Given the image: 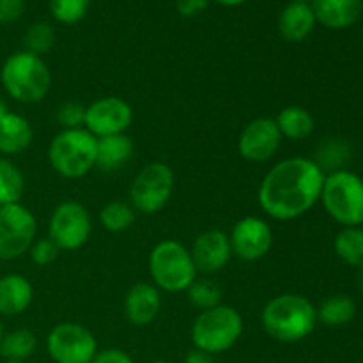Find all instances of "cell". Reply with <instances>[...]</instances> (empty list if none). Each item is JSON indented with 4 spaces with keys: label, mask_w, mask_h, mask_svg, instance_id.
Segmentation results:
<instances>
[{
    "label": "cell",
    "mask_w": 363,
    "mask_h": 363,
    "mask_svg": "<svg viewBox=\"0 0 363 363\" xmlns=\"http://www.w3.org/2000/svg\"><path fill=\"white\" fill-rule=\"evenodd\" d=\"M188 301L194 305L199 311H209V308L216 307V305L222 303V289L216 286L213 280L209 279H195V282L191 284L186 289Z\"/></svg>",
    "instance_id": "30"
},
{
    "label": "cell",
    "mask_w": 363,
    "mask_h": 363,
    "mask_svg": "<svg viewBox=\"0 0 363 363\" xmlns=\"http://www.w3.org/2000/svg\"><path fill=\"white\" fill-rule=\"evenodd\" d=\"M261 325L272 339L294 344L307 339L318 325V311L308 298L301 294H279L264 305Z\"/></svg>",
    "instance_id": "2"
},
{
    "label": "cell",
    "mask_w": 363,
    "mask_h": 363,
    "mask_svg": "<svg viewBox=\"0 0 363 363\" xmlns=\"http://www.w3.org/2000/svg\"><path fill=\"white\" fill-rule=\"evenodd\" d=\"M273 119H275L282 138H287V140L300 142L314 133L315 121L305 106L289 105L280 110Z\"/></svg>",
    "instance_id": "22"
},
{
    "label": "cell",
    "mask_w": 363,
    "mask_h": 363,
    "mask_svg": "<svg viewBox=\"0 0 363 363\" xmlns=\"http://www.w3.org/2000/svg\"><path fill=\"white\" fill-rule=\"evenodd\" d=\"M293 2H303V4H311L312 0H293Z\"/></svg>",
    "instance_id": "41"
},
{
    "label": "cell",
    "mask_w": 363,
    "mask_h": 363,
    "mask_svg": "<svg viewBox=\"0 0 363 363\" xmlns=\"http://www.w3.org/2000/svg\"><path fill=\"white\" fill-rule=\"evenodd\" d=\"M351 158V147L344 138H326L318 149V158L314 160L323 172L342 170Z\"/></svg>",
    "instance_id": "28"
},
{
    "label": "cell",
    "mask_w": 363,
    "mask_h": 363,
    "mask_svg": "<svg viewBox=\"0 0 363 363\" xmlns=\"http://www.w3.org/2000/svg\"><path fill=\"white\" fill-rule=\"evenodd\" d=\"M53 45H55V28L48 21H35L23 35V50L34 55H45L53 48Z\"/></svg>",
    "instance_id": "29"
},
{
    "label": "cell",
    "mask_w": 363,
    "mask_h": 363,
    "mask_svg": "<svg viewBox=\"0 0 363 363\" xmlns=\"http://www.w3.org/2000/svg\"><path fill=\"white\" fill-rule=\"evenodd\" d=\"M183 363H216V360L213 354L206 353V351H201V350H195L194 347V350L184 357Z\"/></svg>",
    "instance_id": "37"
},
{
    "label": "cell",
    "mask_w": 363,
    "mask_h": 363,
    "mask_svg": "<svg viewBox=\"0 0 363 363\" xmlns=\"http://www.w3.org/2000/svg\"><path fill=\"white\" fill-rule=\"evenodd\" d=\"M34 140V130L27 117L7 112L0 119V155L4 158L21 155Z\"/></svg>",
    "instance_id": "19"
},
{
    "label": "cell",
    "mask_w": 363,
    "mask_h": 363,
    "mask_svg": "<svg viewBox=\"0 0 363 363\" xmlns=\"http://www.w3.org/2000/svg\"><path fill=\"white\" fill-rule=\"evenodd\" d=\"M46 351L55 363H91L98 353V340L80 323H59L46 337Z\"/></svg>",
    "instance_id": "11"
},
{
    "label": "cell",
    "mask_w": 363,
    "mask_h": 363,
    "mask_svg": "<svg viewBox=\"0 0 363 363\" xmlns=\"http://www.w3.org/2000/svg\"><path fill=\"white\" fill-rule=\"evenodd\" d=\"M315 311H318V323H323L330 328H337V326H346L353 321L357 315V303L353 298L346 294H337L323 301Z\"/></svg>",
    "instance_id": "23"
},
{
    "label": "cell",
    "mask_w": 363,
    "mask_h": 363,
    "mask_svg": "<svg viewBox=\"0 0 363 363\" xmlns=\"http://www.w3.org/2000/svg\"><path fill=\"white\" fill-rule=\"evenodd\" d=\"M149 273L160 291L176 294L186 293L199 277L190 248L176 240H165L155 245L149 254Z\"/></svg>",
    "instance_id": "4"
},
{
    "label": "cell",
    "mask_w": 363,
    "mask_h": 363,
    "mask_svg": "<svg viewBox=\"0 0 363 363\" xmlns=\"http://www.w3.org/2000/svg\"><path fill=\"white\" fill-rule=\"evenodd\" d=\"M91 363H135V362L126 351L117 350V347H110V350L98 351L94 360Z\"/></svg>",
    "instance_id": "35"
},
{
    "label": "cell",
    "mask_w": 363,
    "mask_h": 363,
    "mask_svg": "<svg viewBox=\"0 0 363 363\" xmlns=\"http://www.w3.org/2000/svg\"><path fill=\"white\" fill-rule=\"evenodd\" d=\"M59 247H57L48 236H45L35 238L30 250H28V255H30V261L34 262L35 266L45 268V266H50L57 257H59Z\"/></svg>",
    "instance_id": "32"
},
{
    "label": "cell",
    "mask_w": 363,
    "mask_h": 363,
    "mask_svg": "<svg viewBox=\"0 0 363 363\" xmlns=\"http://www.w3.org/2000/svg\"><path fill=\"white\" fill-rule=\"evenodd\" d=\"M325 176L312 158L293 156L280 160L259 184V206L269 218L279 222L300 218L321 199Z\"/></svg>",
    "instance_id": "1"
},
{
    "label": "cell",
    "mask_w": 363,
    "mask_h": 363,
    "mask_svg": "<svg viewBox=\"0 0 363 363\" xmlns=\"http://www.w3.org/2000/svg\"><path fill=\"white\" fill-rule=\"evenodd\" d=\"M91 0H50V13L59 23L74 25L85 18Z\"/></svg>",
    "instance_id": "31"
},
{
    "label": "cell",
    "mask_w": 363,
    "mask_h": 363,
    "mask_svg": "<svg viewBox=\"0 0 363 363\" xmlns=\"http://www.w3.org/2000/svg\"><path fill=\"white\" fill-rule=\"evenodd\" d=\"M35 238L38 222L27 206H0V261H16L28 254Z\"/></svg>",
    "instance_id": "9"
},
{
    "label": "cell",
    "mask_w": 363,
    "mask_h": 363,
    "mask_svg": "<svg viewBox=\"0 0 363 363\" xmlns=\"http://www.w3.org/2000/svg\"><path fill=\"white\" fill-rule=\"evenodd\" d=\"M149 363H169V362H165V360H155V362H149Z\"/></svg>",
    "instance_id": "42"
},
{
    "label": "cell",
    "mask_w": 363,
    "mask_h": 363,
    "mask_svg": "<svg viewBox=\"0 0 363 363\" xmlns=\"http://www.w3.org/2000/svg\"><path fill=\"white\" fill-rule=\"evenodd\" d=\"M133 123V108L117 96H106L85 106L84 128L96 138L126 133Z\"/></svg>",
    "instance_id": "12"
},
{
    "label": "cell",
    "mask_w": 363,
    "mask_h": 363,
    "mask_svg": "<svg viewBox=\"0 0 363 363\" xmlns=\"http://www.w3.org/2000/svg\"><path fill=\"white\" fill-rule=\"evenodd\" d=\"M243 335V318L234 307L220 303L202 311L191 325V342L195 350L220 354L233 350Z\"/></svg>",
    "instance_id": "6"
},
{
    "label": "cell",
    "mask_w": 363,
    "mask_h": 363,
    "mask_svg": "<svg viewBox=\"0 0 363 363\" xmlns=\"http://www.w3.org/2000/svg\"><path fill=\"white\" fill-rule=\"evenodd\" d=\"M34 287L27 277L7 273L0 277V318H14L30 307Z\"/></svg>",
    "instance_id": "17"
},
{
    "label": "cell",
    "mask_w": 363,
    "mask_h": 363,
    "mask_svg": "<svg viewBox=\"0 0 363 363\" xmlns=\"http://www.w3.org/2000/svg\"><path fill=\"white\" fill-rule=\"evenodd\" d=\"M335 254L340 261L353 268H363V229L362 227H344L333 241Z\"/></svg>",
    "instance_id": "25"
},
{
    "label": "cell",
    "mask_w": 363,
    "mask_h": 363,
    "mask_svg": "<svg viewBox=\"0 0 363 363\" xmlns=\"http://www.w3.org/2000/svg\"><path fill=\"white\" fill-rule=\"evenodd\" d=\"M57 123L62 126V130H77L84 128L85 123V106L77 101H67L59 106L57 110Z\"/></svg>",
    "instance_id": "33"
},
{
    "label": "cell",
    "mask_w": 363,
    "mask_h": 363,
    "mask_svg": "<svg viewBox=\"0 0 363 363\" xmlns=\"http://www.w3.org/2000/svg\"><path fill=\"white\" fill-rule=\"evenodd\" d=\"M25 191V176L14 162L0 156V206L16 204Z\"/></svg>",
    "instance_id": "27"
},
{
    "label": "cell",
    "mask_w": 363,
    "mask_h": 363,
    "mask_svg": "<svg viewBox=\"0 0 363 363\" xmlns=\"http://www.w3.org/2000/svg\"><path fill=\"white\" fill-rule=\"evenodd\" d=\"M91 234L92 216L82 202L64 201L50 215L48 238L59 250H80L91 240Z\"/></svg>",
    "instance_id": "10"
},
{
    "label": "cell",
    "mask_w": 363,
    "mask_h": 363,
    "mask_svg": "<svg viewBox=\"0 0 363 363\" xmlns=\"http://www.w3.org/2000/svg\"><path fill=\"white\" fill-rule=\"evenodd\" d=\"M194 257L195 268L199 273L213 275L225 268L233 259V247H230L229 233L220 229L206 230L195 238L190 248Z\"/></svg>",
    "instance_id": "15"
},
{
    "label": "cell",
    "mask_w": 363,
    "mask_h": 363,
    "mask_svg": "<svg viewBox=\"0 0 363 363\" xmlns=\"http://www.w3.org/2000/svg\"><path fill=\"white\" fill-rule=\"evenodd\" d=\"M311 7L315 14V21L333 30H340L360 20L363 2L362 0H312Z\"/></svg>",
    "instance_id": "18"
},
{
    "label": "cell",
    "mask_w": 363,
    "mask_h": 363,
    "mask_svg": "<svg viewBox=\"0 0 363 363\" xmlns=\"http://www.w3.org/2000/svg\"><path fill=\"white\" fill-rule=\"evenodd\" d=\"M98 138L85 128L62 130L48 145V162L64 179H82L96 169Z\"/></svg>",
    "instance_id": "5"
},
{
    "label": "cell",
    "mask_w": 363,
    "mask_h": 363,
    "mask_svg": "<svg viewBox=\"0 0 363 363\" xmlns=\"http://www.w3.org/2000/svg\"><path fill=\"white\" fill-rule=\"evenodd\" d=\"M174 186L176 176L167 163H147L131 183L130 204L142 215H156L170 202Z\"/></svg>",
    "instance_id": "8"
},
{
    "label": "cell",
    "mask_w": 363,
    "mask_h": 363,
    "mask_svg": "<svg viewBox=\"0 0 363 363\" xmlns=\"http://www.w3.org/2000/svg\"><path fill=\"white\" fill-rule=\"evenodd\" d=\"M209 0H177L176 9L181 16H197L202 11H206Z\"/></svg>",
    "instance_id": "36"
},
{
    "label": "cell",
    "mask_w": 363,
    "mask_h": 363,
    "mask_svg": "<svg viewBox=\"0 0 363 363\" xmlns=\"http://www.w3.org/2000/svg\"><path fill=\"white\" fill-rule=\"evenodd\" d=\"M4 337V326H2V321H0V340H2Z\"/></svg>",
    "instance_id": "40"
},
{
    "label": "cell",
    "mask_w": 363,
    "mask_h": 363,
    "mask_svg": "<svg viewBox=\"0 0 363 363\" xmlns=\"http://www.w3.org/2000/svg\"><path fill=\"white\" fill-rule=\"evenodd\" d=\"M25 13V0H0V25H11Z\"/></svg>",
    "instance_id": "34"
},
{
    "label": "cell",
    "mask_w": 363,
    "mask_h": 363,
    "mask_svg": "<svg viewBox=\"0 0 363 363\" xmlns=\"http://www.w3.org/2000/svg\"><path fill=\"white\" fill-rule=\"evenodd\" d=\"M319 201L340 225L360 227L363 223V179L351 170L326 174Z\"/></svg>",
    "instance_id": "7"
},
{
    "label": "cell",
    "mask_w": 363,
    "mask_h": 363,
    "mask_svg": "<svg viewBox=\"0 0 363 363\" xmlns=\"http://www.w3.org/2000/svg\"><path fill=\"white\" fill-rule=\"evenodd\" d=\"M7 112H9V106H7L6 99H4L2 96H0V119H2V117L6 116Z\"/></svg>",
    "instance_id": "39"
},
{
    "label": "cell",
    "mask_w": 363,
    "mask_h": 363,
    "mask_svg": "<svg viewBox=\"0 0 363 363\" xmlns=\"http://www.w3.org/2000/svg\"><path fill=\"white\" fill-rule=\"evenodd\" d=\"M282 140L273 117H257L241 130L238 137V151L247 162L264 163L279 152Z\"/></svg>",
    "instance_id": "14"
},
{
    "label": "cell",
    "mask_w": 363,
    "mask_h": 363,
    "mask_svg": "<svg viewBox=\"0 0 363 363\" xmlns=\"http://www.w3.org/2000/svg\"><path fill=\"white\" fill-rule=\"evenodd\" d=\"M162 311V291L149 282H138L124 296V315L133 326H147Z\"/></svg>",
    "instance_id": "16"
},
{
    "label": "cell",
    "mask_w": 363,
    "mask_h": 363,
    "mask_svg": "<svg viewBox=\"0 0 363 363\" xmlns=\"http://www.w3.org/2000/svg\"><path fill=\"white\" fill-rule=\"evenodd\" d=\"M135 152V144L126 133L98 138L96 147V169L112 174L123 169Z\"/></svg>",
    "instance_id": "21"
},
{
    "label": "cell",
    "mask_w": 363,
    "mask_h": 363,
    "mask_svg": "<svg viewBox=\"0 0 363 363\" xmlns=\"http://www.w3.org/2000/svg\"><path fill=\"white\" fill-rule=\"evenodd\" d=\"M233 255L245 262L261 261L273 247V230L261 216H245L229 233Z\"/></svg>",
    "instance_id": "13"
},
{
    "label": "cell",
    "mask_w": 363,
    "mask_h": 363,
    "mask_svg": "<svg viewBox=\"0 0 363 363\" xmlns=\"http://www.w3.org/2000/svg\"><path fill=\"white\" fill-rule=\"evenodd\" d=\"M0 84L11 99L25 105L39 103L52 87V71L43 57L30 52H14L0 67Z\"/></svg>",
    "instance_id": "3"
},
{
    "label": "cell",
    "mask_w": 363,
    "mask_h": 363,
    "mask_svg": "<svg viewBox=\"0 0 363 363\" xmlns=\"http://www.w3.org/2000/svg\"><path fill=\"white\" fill-rule=\"evenodd\" d=\"M38 350V337L27 328H18L4 333L0 340V357L13 362H25Z\"/></svg>",
    "instance_id": "24"
},
{
    "label": "cell",
    "mask_w": 363,
    "mask_h": 363,
    "mask_svg": "<svg viewBox=\"0 0 363 363\" xmlns=\"http://www.w3.org/2000/svg\"><path fill=\"white\" fill-rule=\"evenodd\" d=\"M4 363H25V362H13V360H6Z\"/></svg>",
    "instance_id": "43"
},
{
    "label": "cell",
    "mask_w": 363,
    "mask_h": 363,
    "mask_svg": "<svg viewBox=\"0 0 363 363\" xmlns=\"http://www.w3.org/2000/svg\"><path fill=\"white\" fill-rule=\"evenodd\" d=\"M213 2L220 4V6H225V7H234V6H241V4H245L247 0H213Z\"/></svg>",
    "instance_id": "38"
},
{
    "label": "cell",
    "mask_w": 363,
    "mask_h": 363,
    "mask_svg": "<svg viewBox=\"0 0 363 363\" xmlns=\"http://www.w3.org/2000/svg\"><path fill=\"white\" fill-rule=\"evenodd\" d=\"M315 23L311 4L289 2L279 16V32L286 41L300 43L312 34Z\"/></svg>",
    "instance_id": "20"
},
{
    "label": "cell",
    "mask_w": 363,
    "mask_h": 363,
    "mask_svg": "<svg viewBox=\"0 0 363 363\" xmlns=\"http://www.w3.org/2000/svg\"><path fill=\"white\" fill-rule=\"evenodd\" d=\"M135 220H137V211L130 202L124 201L106 202L99 211V223L103 225V229L113 234L131 229Z\"/></svg>",
    "instance_id": "26"
}]
</instances>
